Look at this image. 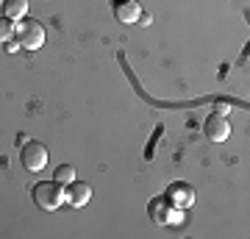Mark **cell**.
<instances>
[{
  "label": "cell",
  "mask_w": 250,
  "mask_h": 239,
  "mask_svg": "<svg viewBox=\"0 0 250 239\" xmlns=\"http://www.w3.org/2000/svg\"><path fill=\"white\" fill-rule=\"evenodd\" d=\"M34 203L42 209V212H56L62 203H67L64 197V184L59 181H39L34 186Z\"/></svg>",
  "instance_id": "6da1fadb"
},
{
  "label": "cell",
  "mask_w": 250,
  "mask_h": 239,
  "mask_svg": "<svg viewBox=\"0 0 250 239\" xmlns=\"http://www.w3.org/2000/svg\"><path fill=\"white\" fill-rule=\"evenodd\" d=\"M14 34H17V42L25 47V50H39L45 44V25L39 20H31V17H22L14 25Z\"/></svg>",
  "instance_id": "7a4b0ae2"
},
{
  "label": "cell",
  "mask_w": 250,
  "mask_h": 239,
  "mask_svg": "<svg viewBox=\"0 0 250 239\" xmlns=\"http://www.w3.org/2000/svg\"><path fill=\"white\" fill-rule=\"evenodd\" d=\"M147 214L159 225H181L184 222V209L172 206L167 197H153L150 203H147Z\"/></svg>",
  "instance_id": "3957f363"
},
{
  "label": "cell",
  "mask_w": 250,
  "mask_h": 239,
  "mask_svg": "<svg viewBox=\"0 0 250 239\" xmlns=\"http://www.w3.org/2000/svg\"><path fill=\"white\" fill-rule=\"evenodd\" d=\"M20 159H22V167H25V170L39 173V170H45V164H47V159H50V156H47V148L42 145V142L31 139V142H25V145H22Z\"/></svg>",
  "instance_id": "277c9868"
},
{
  "label": "cell",
  "mask_w": 250,
  "mask_h": 239,
  "mask_svg": "<svg viewBox=\"0 0 250 239\" xmlns=\"http://www.w3.org/2000/svg\"><path fill=\"white\" fill-rule=\"evenodd\" d=\"M111 11H114L117 22H123V25H134V22H139V17H142L139 0H114V3H111Z\"/></svg>",
  "instance_id": "5b68a950"
},
{
  "label": "cell",
  "mask_w": 250,
  "mask_h": 239,
  "mask_svg": "<svg viewBox=\"0 0 250 239\" xmlns=\"http://www.w3.org/2000/svg\"><path fill=\"white\" fill-rule=\"evenodd\" d=\"M164 197H167L172 206H178V209H184V212H187L189 206L195 203V189H192L189 184H181V181H175V184L167 186Z\"/></svg>",
  "instance_id": "8992f818"
},
{
  "label": "cell",
  "mask_w": 250,
  "mask_h": 239,
  "mask_svg": "<svg viewBox=\"0 0 250 239\" xmlns=\"http://www.w3.org/2000/svg\"><path fill=\"white\" fill-rule=\"evenodd\" d=\"M64 197H67V203L75 206V209H81V206H86L92 200V186L86 184V181H70L67 184V189H64Z\"/></svg>",
  "instance_id": "52a82bcc"
},
{
  "label": "cell",
  "mask_w": 250,
  "mask_h": 239,
  "mask_svg": "<svg viewBox=\"0 0 250 239\" xmlns=\"http://www.w3.org/2000/svg\"><path fill=\"white\" fill-rule=\"evenodd\" d=\"M203 131L211 142H225L228 136H231V123H228L225 114H211L208 120H206Z\"/></svg>",
  "instance_id": "ba28073f"
},
{
  "label": "cell",
  "mask_w": 250,
  "mask_h": 239,
  "mask_svg": "<svg viewBox=\"0 0 250 239\" xmlns=\"http://www.w3.org/2000/svg\"><path fill=\"white\" fill-rule=\"evenodd\" d=\"M28 11V0H3V17L9 20H22Z\"/></svg>",
  "instance_id": "9c48e42d"
},
{
  "label": "cell",
  "mask_w": 250,
  "mask_h": 239,
  "mask_svg": "<svg viewBox=\"0 0 250 239\" xmlns=\"http://www.w3.org/2000/svg\"><path fill=\"white\" fill-rule=\"evenodd\" d=\"M53 181H59V184H70V181H75V167H72V164H62V167H56Z\"/></svg>",
  "instance_id": "30bf717a"
},
{
  "label": "cell",
  "mask_w": 250,
  "mask_h": 239,
  "mask_svg": "<svg viewBox=\"0 0 250 239\" xmlns=\"http://www.w3.org/2000/svg\"><path fill=\"white\" fill-rule=\"evenodd\" d=\"M14 36V22L9 17H0V42H11Z\"/></svg>",
  "instance_id": "8fae6325"
}]
</instances>
